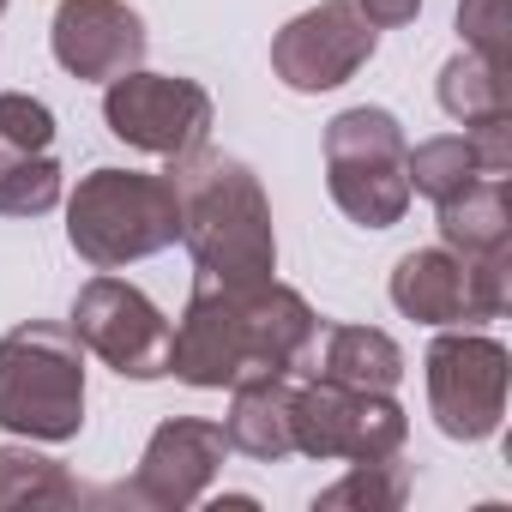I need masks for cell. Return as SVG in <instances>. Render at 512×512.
Here are the masks:
<instances>
[{
  "label": "cell",
  "mask_w": 512,
  "mask_h": 512,
  "mask_svg": "<svg viewBox=\"0 0 512 512\" xmlns=\"http://www.w3.org/2000/svg\"><path fill=\"white\" fill-rule=\"evenodd\" d=\"M314 338L320 314L278 278L253 290L193 278V296L169 326V374L193 392H229L247 374H296Z\"/></svg>",
  "instance_id": "6da1fadb"
},
{
  "label": "cell",
  "mask_w": 512,
  "mask_h": 512,
  "mask_svg": "<svg viewBox=\"0 0 512 512\" xmlns=\"http://www.w3.org/2000/svg\"><path fill=\"white\" fill-rule=\"evenodd\" d=\"M175 199H181V247L193 253L199 278L253 290L272 284L278 272V229H272V199L241 157L229 151H187L169 163Z\"/></svg>",
  "instance_id": "7a4b0ae2"
},
{
  "label": "cell",
  "mask_w": 512,
  "mask_h": 512,
  "mask_svg": "<svg viewBox=\"0 0 512 512\" xmlns=\"http://www.w3.org/2000/svg\"><path fill=\"white\" fill-rule=\"evenodd\" d=\"M67 241L91 272H121L181 241V199L169 175L91 169L67 193Z\"/></svg>",
  "instance_id": "3957f363"
},
{
  "label": "cell",
  "mask_w": 512,
  "mask_h": 512,
  "mask_svg": "<svg viewBox=\"0 0 512 512\" xmlns=\"http://www.w3.org/2000/svg\"><path fill=\"white\" fill-rule=\"evenodd\" d=\"M0 428L67 446L85 428V344L61 320H25L0 338Z\"/></svg>",
  "instance_id": "277c9868"
},
{
  "label": "cell",
  "mask_w": 512,
  "mask_h": 512,
  "mask_svg": "<svg viewBox=\"0 0 512 512\" xmlns=\"http://www.w3.org/2000/svg\"><path fill=\"white\" fill-rule=\"evenodd\" d=\"M410 139L392 109L356 103L326 127V187L332 205L362 229H392L410 211Z\"/></svg>",
  "instance_id": "5b68a950"
},
{
  "label": "cell",
  "mask_w": 512,
  "mask_h": 512,
  "mask_svg": "<svg viewBox=\"0 0 512 512\" xmlns=\"http://www.w3.org/2000/svg\"><path fill=\"white\" fill-rule=\"evenodd\" d=\"M428 368V416L446 440H494L506 422V386H512V356L500 338L470 332V326H440V338L422 356Z\"/></svg>",
  "instance_id": "8992f818"
},
{
  "label": "cell",
  "mask_w": 512,
  "mask_h": 512,
  "mask_svg": "<svg viewBox=\"0 0 512 512\" xmlns=\"http://www.w3.org/2000/svg\"><path fill=\"white\" fill-rule=\"evenodd\" d=\"M103 121H109V133H115L121 145L175 163V157L211 145L217 109H211V91H205L199 79L133 67V73H121V79L103 85Z\"/></svg>",
  "instance_id": "52a82bcc"
},
{
  "label": "cell",
  "mask_w": 512,
  "mask_h": 512,
  "mask_svg": "<svg viewBox=\"0 0 512 512\" xmlns=\"http://www.w3.org/2000/svg\"><path fill=\"white\" fill-rule=\"evenodd\" d=\"M410 434V416L392 392L344 386V380H296V452L308 458H392Z\"/></svg>",
  "instance_id": "ba28073f"
},
{
  "label": "cell",
  "mask_w": 512,
  "mask_h": 512,
  "mask_svg": "<svg viewBox=\"0 0 512 512\" xmlns=\"http://www.w3.org/2000/svg\"><path fill=\"white\" fill-rule=\"evenodd\" d=\"M67 326L121 380H163L169 374V320H163V308L139 284H127L115 272H97L73 296V320Z\"/></svg>",
  "instance_id": "9c48e42d"
},
{
  "label": "cell",
  "mask_w": 512,
  "mask_h": 512,
  "mask_svg": "<svg viewBox=\"0 0 512 512\" xmlns=\"http://www.w3.org/2000/svg\"><path fill=\"white\" fill-rule=\"evenodd\" d=\"M374 49H380V31L356 0H320L272 37V73L296 97H320L350 85L374 61Z\"/></svg>",
  "instance_id": "30bf717a"
},
{
  "label": "cell",
  "mask_w": 512,
  "mask_h": 512,
  "mask_svg": "<svg viewBox=\"0 0 512 512\" xmlns=\"http://www.w3.org/2000/svg\"><path fill=\"white\" fill-rule=\"evenodd\" d=\"M223 458H229V434H223V422H205V416H169V422L151 428L133 482H127L115 500L157 506V512L205 506V494H211Z\"/></svg>",
  "instance_id": "8fae6325"
},
{
  "label": "cell",
  "mask_w": 512,
  "mask_h": 512,
  "mask_svg": "<svg viewBox=\"0 0 512 512\" xmlns=\"http://www.w3.org/2000/svg\"><path fill=\"white\" fill-rule=\"evenodd\" d=\"M49 49H55L67 79L109 85V79L145 67L151 37H145V19L127 0H61L55 25H49Z\"/></svg>",
  "instance_id": "7c38bea8"
},
{
  "label": "cell",
  "mask_w": 512,
  "mask_h": 512,
  "mask_svg": "<svg viewBox=\"0 0 512 512\" xmlns=\"http://www.w3.org/2000/svg\"><path fill=\"white\" fill-rule=\"evenodd\" d=\"M392 308L416 326H476L488 320L482 296H476V272L464 253L440 247H410L404 260L392 266Z\"/></svg>",
  "instance_id": "4fadbf2b"
},
{
  "label": "cell",
  "mask_w": 512,
  "mask_h": 512,
  "mask_svg": "<svg viewBox=\"0 0 512 512\" xmlns=\"http://www.w3.org/2000/svg\"><path fill=\"white\" fill-rule=\"evenodd\" d=\"M404 169H410V193H428L434 205L452 199L458 187H470L476 175H512V115L422 139V145H410Z\"/></svg>",
  "instance_id": "5bb4252c"
},
{
  "label": "cell",
  "mask_w": 512,
  "mask_h": 512,
  "mask_svg": "<svg viewBox=\"0 0 512 512\" xmlns=\"http://www.w3.org/2000/svg\"><path fill=\"white\" fill-rule=\"evenodd\" d=\"M229 452H247L260 464H278L296 452V374H247L229 386L223 416Z\"/></svg>",
  "instance_id": "9a60e30c"
},
{
  "label": "cell",
  "mask_w": 512,
  "mask_h": 512,
  "mask_svg": "<svg viewBox=\"0 0 512 512\" xmlns=\"http://www.w3.org/2000/svg\"><path fill=\"white\" fill-rule=\"evenodd\" d=\"M434 211H440V241L452 253H500V247H512V187H506V175H476L470 187H458Z\"/></svg>",
  "instance_id": "2e32d148"
},
{
  "label": "cell",
  "mask_w": 512,
  "mask_h": 512,
  "mask_svg": "<svg viewBox=\"0 0 512 512\" xmlns=\"http://www.w3.org/2000/svg\"><path fill=\"white\" fill-rule=\"evenodd\" d=\"M320 374L326 380H344V386L392 392L404 380V350L380 326H332L326 332V368Z\"/></svg>",
  "instance_id": "e0dca14e"
},
{
  "label": "cell",
  "mask_w": 512,
  "mask_h": 512,
  "mask_svg": "<svg viewBox=\"0 0 512 512\" xmlns=\"http://www.w3.org/2000/svg\"><path fill=\"white\" fill-rule=\"evenodd\" d=\"M85 488L67 476L61 458L37 452V440H7L0 446V512L13 506H79Z\"/></svg>",
  "instance_id": "ac0fdd59"
},
{
  "label": "cell",
  "mask_w": 512,
  "mask_h": 512,
  "mask_svg": "<svg viewBox=\"0 0 512 512\" xmlns=\"http://www.w3.org/2000/svg\"><path fill=\"white\" fill-rule=\"evenodd\" d=\"M440 109L458 121V127H476V121H500L512 115V73L458 49L446 67H440Z\"/></svg>",
  "instance_id": "d6986e66"
},
{
  "label": "cell",
  "mask_w": 512,
  "mask_h": 512,
  "mask_svg": "<svg viewBox=\"0 0 512 512\" xmlns=\"http://www.w3.org/2000/svg\"><path fill=\"white\" fill-rule=\"evenodd\" d=\"M404 500H410V470H404L398 452H392V458H362V464H350L332 488L314 494V512H338V506L392 512V506H404Z\"/></svg>",
  "instance_id": "ffe728a7"
},
{
  "label": "cell",
  "mask_w": 512,
  "mask_h": 512,
  "mask_svg": "<svg viewBox=\"0 0 512 512\" xmlns=\"http://www.w3.org/2000/svg\"><path fill=\"white\" fill-rule=\"evenodd\" d=\"M61 199H67V175H61L55 151L0 163V217H43Z\"/></svg>",
  "instance_id": "44dd1931"
},
{
  "label": "cell",
  "mask_w": 512,
  "mask_h": 512,
  "mask_svg": "<svg viewBox=\"0 0 512 512\" xmlns=\"http://www.w3.org/2000/svg\"><path fill=\"white\" fill-rule=\"evenodd\" d=\"M55 151V109L31 91H0V163Z\"/></svg>",
  "instance_id": "7402d4cb"
},
{
  "label": "cell",
  "mask_w": 512,
  "mask_h": 512,
  "mask_svg": "<svg viewBox=\"0 0 512 512\" xmlns=\"http://www.w3.org/2000/svg\"><path fill=\"white\" fill-rule=\"evenodd\" d=\"M458 37L470 55L512 73V0H458Z\"/></svg>",
  "instance_id": "603a6c76"
},
{
  "label": "cell",
  "mask_w": 512,
  "mask_h": 512,
  "mask_svg": "<svg viewBox=\"0 0 512 512\" xmlns=\"http://www.w3.org/2000/svg\"><path fill=\"white\" fill-rule=\"evenodd\" d=\"M356 7L374 19V31H398V25H410L422 13V0H356Z\"/></svg>",
  "instance_id": "cb8c5ba5"
},
{
  "label": "cell",
  "mask_w": 512,
  "mask_h": 512,
  "mask_svg": "<svg viewBox=\"0 0 512 512\" xmlns=\"http://www.w3.org/2000/svg\"><path fill=\"white\" fill-rule=\"evenodd\" d=\"M0 13H7V0H0Z\"/></svg>",
  "instance_id": "d4e9b609"
}]
</instances>
